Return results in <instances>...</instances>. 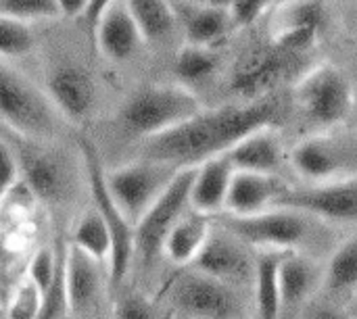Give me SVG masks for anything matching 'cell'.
Segmentation results:
<instances>
[{
	"label": "cell",
	"instance_id": "obj_1",
	"mask_svg": "<svg viewBox=\"0 0 357 319\" xmlns=\"http://www.w3.org/2000/svg\"><path fill=\"white\" fill-rule=\"evenodd\" d=\"M276 119L278 102L272 98H259L249 104L203 109L182 125L149 138L142 159L161 161L176 167L201 165L228 153L249 134L274 125Z\"/></svg>",
	"mask_w": 357,
	"mask_h": 319
},
{
	"label": "cell",
	"instance_id": "obj_2",
	"mask_svg": "<svg viewBox=\"0 0 357 319\" xmlns=\"http://www.w3.org/2000/svg\"><path fill=\"white\" fill-rule=\"evenodd\" d=\"M203 111L199 98L180 84L142 86L128 96L119 111L123 127L142 138L161 136Z\"/></svg>",
	"mask_w": 357,
	"mask_h": 319
},
{
	"label": "cell",
	"instance_id": "obj_3",
	"mask_svg": "<svg viewBox=\"0 0 357 319\" xmlns=\"http://www.w3.org/2000/svg\"><path fill=\"white\" fill-rule=\"evenodd\" d=\"M0 115L10 136L46 142L56 132V107L27 77L2 61L0 69Z\"/></svg>",
	"mask_w": 357,
	"mask_h": 319
},
{
	"label": "cell",
	"instance_id": "obj_4",
	"mask_svg": "<svg viewBox=\"0 0 357 319\" xmlns=\"http://www.w3.org/2000/svg\"><path fill=\"white\" fill-rule=\"evenodd\" d=\"M79 150H82V161L86 165V176H88L92 199H94V209L105 219L113 238V253H111V261L107 267V278H109L111 290H115L123 284L132 267V259L136 257V228L123 215V211L117 207V203L113 201L109 192L107 171L100 165L102 161L94 142H90L88 138H82Z\"/></svg>",
	"mask_w": 357,
	"mask_h": 319
},
{
	"label": "cell",
	"instance_id": "obj_5",
	"mask_svg": "<svg viewBox=\"0 0 357 319\" xmlns=\"http://www.w3.org/2000/svg\"><path fill=\"white\" fill-rule=\"evenodd\" d=\"M180 169L169 163L140 159L107 171V186L117 207L136 226L169 188Z\"/></svg>",
	"mask_w": 357,
	"mask_h": 319
},
{
	"label": "cell",
	"instance_id": "obj_6",
	"mask_svg": "<svg viewBox=\"0 0 357 319\" xmlns=\"http://www.w3.org/2000/svg\"><path fill=\"white\" fill-rule=\"evenodd\" d=\"M197 167H182L169 188L161 194V199L144 213V217L134 226L136 228V257L144 263H153L163 255L165 240L176 224L192 209L190 192L197 176Z\"/></svg>",
	"mask_w": 357,
	"mask_h": 319
},
{
	"label": "cell",
	"instance_id": "obj_7",
	"mask_svg": "<svg viewBox=\"0 0 357 319\" xmlns=\"http://www.w3.org/2000/svg\"><path fill=\"white\" fill-rule=\"evenodd\" d=\"M356 92L347 75L335 65L312 69L299 84L297 102L303 117L316 127H333L354 113Z\"/></svg>",
	"mask_w": 357,
	"mask_h": 319
},
{
	"label": "cell",
	"instance_id": "obj_8",
	"mask_svg": "<svg viewBox=\"0 0 357 319\" xmlns=\"http://www.w3.org/2000/svg\"><path fill=\"white\" fill-rule=\"evenodd\" d=\"M222 228L259 251L291 253L307 240L310 228L299 211L272 207L255 215H226Z\"/></svg>",
	"mask_w": 357,
	"mask_h": 319
},
{
	"label": "cell",
	"instance_id": "obj_9",
	"mask_svg": "<svg viewBox=\"0 0 357 319\" xmlns=\"http://www.w3.org/2000/svg\"><path fill=\"white\" fill-rule=\"evenodd\" d=\"M299 178L316 184H326L357 176V146L343 138L314 134L297 142L289 155Z\"/></svg>",
	"mask_w": 357,
	"mask_h": 319
},
{
	"label": "cell",
	"instance_id": "obj_10",
	"mask_svg": "<svg viewBox=\"0 0 357 319\" xmlns=\"http://www.w3.org/2000/svg\"><path fill=\"white\" fill-rule=\"evenodd\" d=\"M274 207L293 209L326 221H357V176L297 190H284L276 199Z\"/></svg>",
	"mask_w": 357,
	"mask_h": 319
},
{
	"label": "cell",
	"instance_id": "obj_11",
	"mask_svg": "<svg viewBox=\"0 0 357 319\" xmlns=\"http://www.w3.org/2000/svg\"><path fill=\"white\" fill-rule=\"evenodd\" d=\"M297 54L282 50L274 40L251 44L232 69V88L243 96L259 100L291 69Z\"/></svg>",
	"mask_w": 357,
	"mask_h": 319
},
{
	"label": "cell",
	"instance_id": "obj_12",
	"mask_svg": "<svg viewBox=\"0 0 357 319\" xmlns=\"http://www.w3.org/2000/svg\"><path fill=\"white\" fill-rule=\"evenodd\" d=\"M172 299L180 311L199 319H236L241 309L232 286L195 270L174 282Z\"/></svg>",
	"mask_w": 357,
	"mask_h": 319
},
{
	"label": "cell",
	"instance_id": "obj_13",
	"mask_svg": "<svg viewBox=\"0 0 357 319\" xmlns=\"http://www.w3.org/2000/svg\"><path fill=\"white\" fill-rule=\"evenodd\" d=\"M13 146L21 163L23 184L29 192L46 203H56L65 196L69 186V173L65 159L48 148L46 142H33L13 136Z\"/></svg>",
	"mask_w": 357,
	"mask_h": 319
},
{
	"label": "cell",
	"instance_id": "obj_14",
	"mask_svg": "<svg viewBox=\"0 0 357 319\" xmlns=\"http://www.w3.org/2000/svg\"><path fill=\"white\" fill-rule=\"evenodd\" d=\"M48 96L59 115L71 123L86 121L98 100L96 81L88 69L77 63L56 65L48 75Z\"/></svg>",
	"mask_w": 357,
	"mask_h": 319
},
{
	"label": "cell",
	"instance_id": "obj_15",
	"mask_svg": "<svg viewBox=\"0 0 357 319\" xmlns=\"http://www.w3.org/2000/svg\"><path fill=\"white\" fill-rule=\"evenodd\" d=\"M190 270L201 272L213 280H220L228 286L247 284L255 278V263H251L249 253L241 247V240L230 232L211 234L205 249L190 265Z\"/></svg>",
	"mask_w": 357,
	"mask_h": 319
},
{
	"label": "cell",
	"instance_id": "obj_16",
	"mask_svg": "<svg viewBox=\"0 0 357 319\" xmlns=\"http://www.w3.org/2000/svg\"><path fill=\"white\" fill-rule=\"evenodd\" d=\"M65 274H67V295H69V307L71 316L84 318L90 316L98 309L102 293H105V282L100 274V261L92 259L71 242L67 244V263H65Z\"/></svg>",
	"mask_w": 357,
	"mask_h": 319
},
{
	"label": "cell",
	"instance_id": "obj_17",
	"mask_svg": "<svg viewBox=\"0 0 357 319\" xmlns=\"http://www.w3.org/2000/svg\"><path fill=\"white\" fill-rule=\"evenodd\" d=\"M94 42L98 50L115 63L128 61L138 52L144 36L126 0H115V4L105 13L96 27Z\"/></svg>",
	"mask_w": 357,
	"mask_h": 319
},
{
	"label": "cell",
	"instance_id": "obj_18",
	"mask_svg": "<svg viewBox=\"0 0 357 319\" xmlns=\"http://www.w3.org/2000/svg\"><path fill=\"white\" fill-rule=\"evenodd\" d=\"M226 155L236 171L274 176L284 163V142L278 130L268 125L243 138Z\"/></svg>",
	"mask_w": 357,
	"mask_h": 319
},
{
	"label": "cell",
	"instance_id": "obj_19",
	"mask_svg": "<svg viewBox=\"0 0 357 319\" xmlns=\"http://www.w3.org/2000/svg\"><path fill=\"white\" fill-rule=\"evenodd\" d=\"M234 165L230 163L228 155H218L197 167V176L192 182L190 192V207L203 215H215L226 211L228 192L234 180Z\"/></svg>",
	"mask_w": 357,
	"mask_h": 319
},
{
	"label": "cell",
	"instance_id": "obj_20",
	"mask_svg": "<svg viewBox=\"0 0 357 319\" xmlns=\"http://www.w3.org/2000/svg\"><path fill=\"white\" fill-rule=\"evenodd\" d=\"M287 188L276 180V176L251 173V171H236L228 201L226 213L228 215H255L274 207L276 199Z\"/></svg>",
	"mask_w": 357,
	"mask_h": 319
},
{
	"label": "cell",
	"instance_id": "obj_21",
	"mask_svg": "<svg viewBox=\"0 0 357 319\" xmlns=\"http://www.w3.org/2000/svg\"><path fill=\"white\" fill-rule=\"evenodd\" d=\"M182 25L186 44L215 48L234 27L230 8L207 4V2H186L182 8Z\"/></svg>",
	"mask_w": 357,
	"mask_h": 319
},
{
	"label": "cell",
	"instance_id": "obj_22",
	"mask_svg": "<svg viewBox=\"0 0 357 319\" xmlns=\"http://www.w3.org/2000/svg\"><path fill=\"white\" fill-rule=\"evenodd\" d=\"M320 282H324V270L320 272L316 261L297 251L284 253L280 265L282 313L303 307V303L314 295Z\"/></svg>",
	"mask_w": 357,
	"mask_h": 319
},
{
	"label": "cell",
	"instance_id": "obj_23",
	"mask_svg": "<svg viewBox=\"0 0 357 319\" xmlns=\"http://www.w3.org/2000/svg\"><path fill=\"white\" fill-rule=\"evenodd\" d=\"M211 234L213 232H211L209 215H203L190 209L169 232L165 247H163V257H167L176 265L190 267L201 255V251L205 249Z\"/></svg>",
	"mask_w": 357,
	"mask_h": 319
},
{
	"label": "cell",
	"instance_id": "obj_24",
	"mask_svg": "<svg viewBox=\"0 0 357 319\" xmlns=\"http://www.w3.org/2000/svg\"><path fill=\"white\" fill-rule=\"evenodd\" d=\"M284 253L261 251L255 259V307L259 319L282 318V286L280 265Z\"/></svg>",
	"mask_w": 357,
	"mask_h": 319
},
{
	"label": "cell",
	"instance_id": "obj_25",
	"mask_svg": "<svg viewBox=\"0 0 357 319\" xmlns=\"http://www.w3.org/2000/svg\"><path fill=\"white\" fill-rule=\"evenodd\" d=\"M324 288L331 295L347 297L357 293V236L347 238L324 267Z\"/></svg>",
	"mask_w": 357,
	"mask_h": 319
},
{
	"label": "cell",
	"instance_id": "obj_26",
	"mask_svg": "<svg viewBox=\"0 0 357 319\" xmlns=\"http://www.w3.org/2000/svg\"><path fill=\"white\" fill-rule=\"evenodd\" d=\"M130 13L134 15L144 42L165 40L178 21V13L167 0H126Z\"/></svg>",
	"mask_w": 357,
	"mask_h": 319
},
{
	"label": "cell",
	"instance_id": "obj_27",
	"mask_svg": "<svg viewBox=\"0 0 357 319\" xmlns=\"http://www.w3.org/2000/svg\"><path fill=\"white\" fill-rule=\"evenodd\" d=\"M71 244L109 267L111 253H113V238H111V232H109L105 219L100 217V213L96 209L88 211L86 215L79 217V221L73 228Z\"/></svg>",
	"mask_w": 357,
	"mask_h": 319
},
{
	"label": "cell",
	"instance_id": "obj_28",
	"mask_svg": "<svg viewBox=\"0 0 357 319\" xmlns=\"http://www.w3.org/2000/svg\"><path fill=\"white\" fill-rule=\"evenodd\" d=\"M220 56L215 48H203V46H192L184 44L174 61L176 75L184 81H201L213 75L218 69Z\"/></svg>",
	"mask_w": 357,
	"mask_h": 319
},
{
	"label": "cell",
	"instance_id": "obj_29",
	"mask_svg": "<svg viewBox=\"0 0 357 319\" xmlns=\"http://www.w3.org/2000/svg\"><path fill=\"white\" fill-rule=\"evenodd\" d=\"M36 46V36L31 33L25 21H17L10 17H2L0 21V52L2 61L21 59L29 54Z\"/></svg>",
	"mask_w": 357,
	"mask_h": 319
},
{
	"label": "cell",
	"instance_id": "obj_30",
	"mask_svg": "<svg viewBox=\"0 0 357 319\" xmlns=\"http://www.w3.org/2000/svg\"><path fill=\"white\" fill-rule=\"evenodd\" d=\"M0 13L2 17L25 23L38 19H56L63 15L56 0H0Z\"/></svg>",
	"mask_w": 357,
	"mask_h": 319
},
{
	"label": "cell",
	"instance_id": "obj_31",
	"mask_svg": "<svg viewBox=\"0 0 357 319\" xmlns=\"http://www.w3.org/2000/svg\"><path fill=\"white\" fill-rule=\"evenodd\" d=\"M42 307V297L36 286L25 278V282L15 290L13 299L6 305L4 319H38Z\"/></svg>",
	"mask_w": 357,
	"mask_h": 319
},
{
	"label": "cell",
	"instance_id": "obj_32",
	"mask_svg": "<svg viewBox=\"0 0 357 319\" xmlns=\"http://www.w3.org/2000/svg\"><path fill=\"white\" fill-rule=\"evenodd\" d=\"M0 161H2V196L13 192L19 184H23L21 176V163L17 157V150L10 140H2L0 146Z\"/></svg>",
	"mask_w": 357,
	"mask_h": 319
},
{
	"label": "cell",
	"instance_id": "obj_33",
	"mask_svg": "<svg viewBox=\"0 0 357 319\" xmlns=\"http://www.w3.org/2000/svg\"><path fill=\"white\" fill-rule=\"evenodd\" d=\"M117 319H155V309L149 299L138 293H130L119 299L115 307Z\"/></svg>",
	"mask_w": 357,
	"mask_h": 319
},
{
	"label": "cell",
	"instance_id": "obj_34",
	"mask_svg": "<svg viewBox=\"0 0 357 319\" xmlns=\"http://www.w3.org/2000/svg\"><path fill=\"white\" fill-rule=\"evenodd\" d=\"M274 2L276 0H232L230 2V13H232L234 25L245 27V25L255 23L264 15V10Z\"/></svg>",
	"mask_w": 357,
	"mask_h": 319
},
{
	"label": "cell",
	"instance_id": "obj_35",
	"mask_svg": "<svg viewBox=\"0 0 357 319\" xmlns=\"http://www.w3.org/2000/svg\"><path fill=\"white\" fill-rule=\"evenodd\" d=\"M113 4H115V0H90V2H88V8H86V13L82 15V19H84V23H86V27H88L92 40H94V33H96V27H98L100 19L105 17V13H107Z\"/></svg>",
	"mask_w": 357,
	"mask_h": 319
},
{
	"label": "cell",
	"instance_id": "obj_36",
	"mask_svg": "<svg viewBox=\"0 0 357 319\" xmlns=\"http://www.w3.org/2000/svg\"><path fill=\"white\" fill-rule=\"evenodd\" d=\"M88 2L90 0H56L61 13L65 17H82L88 8Z\"/></svg>",
	"mask_w": 357,
	"mask_h": 319
},
{
	"label": "cell",
	"instance_id": "obj_37",
	"mask_svg": "<svg viewBox=\"0 0 357 319\" xmlns=\"http://www.w3.org/2000/svg\"><path fill=\"white\" fill-rule=\"evenodd\" d=\"M307 319H351L347 313H341L337 309H331V307H318L310 313Z\"/></svg>",
	"mask_w": 357,
	"mask_h": 319
},
{
	"label": "cell",
	"instance_id": "obj_38",
	"mask_svg": "<svg viewBox=\"0 0 357 319\" xmlns=\"http://www.w3.org/2000/svg\"><path fill=\"white\" fill-rule=\"evenodd\" d=\"M347 316H349V318H351V319H357V299H354V301L349 303Z\"/></svg>",
	"mask_w": 357,
	"mask_h": 319
},
{
	"label": "cell",
	"instance_id": "obj_39",
	"mask_svg": "<svg viewBox=\"0 0 357 319\" xmlns=\"http://www.w3.org/2000/svg\"><path fill=\"white\" fill-rule=\"evenodd\" d=\"M354 117H356V121H357V92H356V100H354Z\"/></svg>",
	"mask_w": 357,
	"mask_h": 319
},
{
	"label": "cell",
	"instance_id": "obj_40",
	"mask_svg": "<svg viewBox=\"0 0 357 319\" xmlns=\"http://www.w3.org/2000/svg\"><path fill=\"white\" fill-rule=\"evenodd\" d=\"M287 2H291V0H276V4H287Z\"/></svg>",
	"mask_w": 357,
	"mask_h": 319
},
{
	"label": "cell",
	"instance_id": "obj_41",
	"mask_svg": "<svg viewBox=\"0 0 357 319\" xmlns=\"http://www.w3.org/2000/svg\"><path fill=\"white\" fill-rule=\"evenodd\" d=\"M186 2H203V0H186Z\"/></svg>",
	"mask_w": 357,
	"mask_h": 319
}]
</instances>
